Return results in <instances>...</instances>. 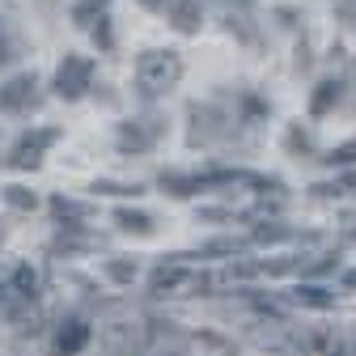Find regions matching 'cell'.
<instances>
[{"label":"cell","instance_id":"16","mask_svg":"<svg viewBox=\"0 0 356 356\" xmlns=\"http://www.w3.org/2000/svg\"><path fill=\"white\" fill-rule=\"evenodd\" d=\"M5 204L26 212V208H34V195H30V191H22V187H5Z\"/></svg>","mask_w":356,"mask_h":356},{"label":"cell","instance_id":"3","mask_svg":"<svg viewBox=\"0 0 356 356\" xmlns=\"http://www.w3.org/2000/svg\"><path fill=\"white\" fill-rule=\"evenodd\" d=\"M106 356H140L149 348V327L145 323H111L102 331Z\"/></svg>","mask_w":356,"mask_h":356},{"label":"cell","instance_id":"18","mask_svg":"<svg viewBox=\"0 0 356 356\" xmlns=\"http://www.w3.org/2000/svg\"><path fill=\"white\" fill-rule=\"evenodd\" d=\"M9 60H13V42H9L5 26H0V64H9Z\"/></svg>","mask_w":356,"mask_h":356},{"label":"cell","instance_id":"1","mask_svg":"<svg viewBox=\"0 0 356 356\" xmlns=\"http://www.w3.org/2000/svg\"><path fill=\"white\" fill-rule=\"evenodd\" d=\"M178 76H183V60H178V51H145L136 60V89L145 98L170 94V89L178 85Z\"/></svg>","mask_w":356,"mask_h":356},{"label":"cell","instance_id":"8","mask_svg":"<svg viewBox=\"0 0 356 356\" xmlns=\"http://www.w3.org/2000/svg\"><path fill=\"white\" fill-rule=\"evenodd\" d=\"M297 343H301V352H305V356H343V339H339V331H331V327H314V331H305Z\"/></svg>","mask_w":356,"mask_h":356},{"label":"cell","instance_id":"2","mask_svg":"<svg viewBox=\"0 0 356 356\" xmlns=\"http://www.w3.org/2000/svg\"><path fill=\"white\" fill-rule=\"evenodd\" d=\"M208 284H212L208 276L191 272V267H183V263H165V267H157L153 280H149V289H153L157 297H187V293H200V289H208Z\"/></svg>","mask_w":356,"mask_h":356},{"label":"cell","instance_id":"15","mask_svg":"<svg viewBox=\"0 0 356 356\" xmlns=\"http://www.w3.org/2000/svg\"><path fill=\"white\" fill-rule=\"evenodd\" d=\"M13 293H17V297H34V293H38L34 267H17V272H13Z\"/></svg>","mask_w":356,"mask_h":356},{"label":"cell","instance_id":"9","mask_svg":"<svg viewBox=\"0 0 356 356\" xmlns=\"http://www.w3.org/2000/svg\"><path fill=\"white\" fill-rule=\"evenodd\" d=\"M85 343H89V323H81V318H68L60 327V335H56V352L60 356H76Z\"/></svg>","mask_w":356,"mask_h":356},{"label":"cell","instance_id":"19","mask_svg":"<svg viewBox=\"0 0 356 356\" xmlns=\"http://www.w3.org/2000/svg\"><path fill=\"white\" fill-rule=\"evenodd\" d=\"M111 276H115V280H131V267H127V263H111Z\"/></svg>","mask_w":356,"mask_h":356},{"label":"cell","instance_id":"4","mask_svg":"<svg viewBox=\"0 0 356 356\" xmlns=\"http://www.w3.org/2000/svg\"><path fill=\"white\" fill-rule=\"evenodd\" d=\"M89 81H94V60H85V56H64V64L56 68V94L68 98V102H76L85 89H89Z\"/></svg>","mask_w":356,"mask_h":356},{"label":"cell","instance_id":"7","mask_svg":"<svg viewBox=\"0 0 356 356\" xmlns=\"http://www.w3.org/2000/svg\"><path fill=\"white\" fill-rule=\"evenodd\" d=\"M157 136H161V123H157V119H131V123H123V127H119V149L145 153Z\"/></svg>","mask_w":356,"mask_h":356},{"label":"cell","instance_id":"10","mask_svg":"<svg viewBox=\"0 0 356 356\" xmlns=\"http://www.w3.org/2000/svg\"><path fill=\"white\" fill-rule=\"evenodd\" d=\"M106 5H111V0H76V5H72V22L81 30H94V22L106 13Z\"/></svg>","mask_w":356,"mask_h":356},{"label":"cell","instance_id":"12","mask_svg":"<svg viewBox=\"0 0 356 356\" xmlns=\"http://www.w3.org/2000/svg\"><path fill=\"white\" fill-rule=\"evenodd\" d=\"M51 212H56L60 220H72V225L89 220V208H85V204H76V200H64V195H56V200H51Z\"/></svg>","mask_w":356,"mask_h":356},{"label":"cell","instance_id":"17","mask_svg":"<svg viewBox=\"0 0 356 356\" xmlns=\"http://www.w3.org/2000/svg\"><path fill=\"white\" fill-rule=\"evenodd\" d=\"M94 38H98V47H111V26H106V17H98V26H94Z\"/></svg>","mask_w":356,"mask_h":356},{"label":"cell","instance_id":"20","mask_svg":"<svg viewBox=\"0 0 356 356\" xmlns=\"http://www.w3.org/2000/svg\"><path fill=\"white\" fill-rule=\"evenodd\" d=\"M140 5H145V9H161V5H165V0H140Z\"/></svg>","mask_w":356,"mask_h":356},{"label":"cell","instance_id":"5","mask_svg":"<svg viewBox=\"0 0 356 356\" xmlns=\"http://www.w3.org/2000/svg\"><path fill=\"white\" fill-rule=\"evenodd\" d=\"M38 102V76L34 72H22L13 81L0 85V111H9V115H22Z\"/></svg>","mask_w":356,"mask_h":356},{"label":"cell","instance_id":"6","mask_svg":"<svg viewBox=\"0 0 356 356\" xmlns=\"http://www.w3.org/2000/svg\"><path fill=\"white\" fill-rule=\"evenodd\" d=\"M51 140H56V131H51V127L26 131V136L13 145V153H9V165H17V170H34V165L42 161V149H47Z\"/></svg>","mask_w":356,"mask_h":356},{"label":"cell","instance_id":"13","mask_svg":"<svg viewBox=\"0 0 356 356\" xmlns=\"http://www.w3.org/2000/svg\"><path fill=\"white\" fill-rule=\"evenodd\" d=\"M335 102H339V85H335V81H323L318 94H314V102H309V111H314V115H327Z\"/></svg>","mask_w":356,"mask_h":356},{"label":"cell","instance_id":"14","mask_svg":"<svg viewBox=\"0 0 356 356\" xmlns=\"http://www.w3.org/2000/svg\"><path fill=\"white\" fill-rule=\"evenodd\" d=\"M115 220H119L127 234H149V229H153V216H149V212H127V208H123Z\"/></svg>","mask_w":356,"mask_h":356},{"label":"cell","instance_id":"11","mask_svg":"<svg viewBox=\"0 0 356 356\" xmlns=\"http://www.w3.org/2000/svg\"><path fill=\"white\" fill-rule=\"evenodd\" d=\"M297 301L309 305V309H331V305H335V293H327V289H318V284H301V289H297Z\"/></svg>","mask_w":356,"mask_h":356}]
</instances>
